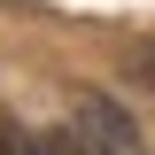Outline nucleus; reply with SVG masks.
I'll return each mask as SVG.
<instances>
[{
    "mask_svg": "<svg viewBox=\"0 0 155 155\" xmlns=\"http://www.w3.org/2000/svg\"><path fill=\"white\" fill-rule=\"evenodd\" d=\"M124 70H132L140 85H155V39H140V47H132V62H124Z\"/></svg>",
    "mask_w": 155,
    "mask_h": 155,
    "instance_id": "obj_3",
    "label": "nucleus"
},
{
    "mask_svg": "<svg viewBox=\"0 0 155 155\" xmlns=\"http://www.w3.org/2000/svg\"><path fill=\"white\" fill-rule=\"evenodd\" d=\"M70 140H78L85 155H147L140 124L116 109L109 93H78V101H70Z\"/></svg>",
    "mask_w": 155,
    "mask_h": 155,
    "instance_id": "obj_1",
    "label": "nucleus"
},
{
    "mask_svg": "<svg viewBox=\"0 0 155 155\" xmlns=\"http://www.w3.org/2000/svg\"><path fill=\"white\" fill-rule=\"evenodd\" d=\"M0 155H39V140L23 132V124H16L8 109H0Z\"/></svg>",
    "mask_w": 155,
    "mask_h": 155,
    "instance_id": "obj_2",
    "label": "nucleus"
}]
</instances>
